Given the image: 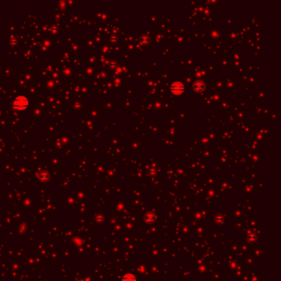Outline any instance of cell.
Returning <instances> with one entry per match:
<instances>
[{"label":"cell","mask_w":281,"mask_h":281,"mask_svg":"<svg viewBox=\"0 0 281 281\" xmlns=\"http://www.w3.org/2000/svg\"><path fill=\"white\" fill-rule=\"evenodd\" d=\"M13 106L14 108H16L17 110H23L28 107L29 101L27 97H24V96H18V97H17L14 99V101L13 102Z\"/></svg>","instance_id":"obj_1"},{"label":"cell","mask_w":281,"mask_h":281,"mask_svg":"<svg viewBox=\"0 0 281 281\" xmlns=\"http://www.w3.org/2000/svg\"><path fill=\"white\" fill-rule=\"evenodd\" d=\"M172 90L173 92H174V93H176V94L182 93V92H183V85L180 84L179 83H174L172 85Z\"/></svg>","instance_id":"obj_2"},{"label":"cell","mask_w":281,"mask_h":281,"mask_svg":"<svg viewBox=\"0 0 281 281\" xmlns=\"http://www.w3.org/2000/svg\"><path fill=\"white\" fill-rule=\"evenodd\" d=\"M194 87H195V89H198V87H199V91H201V90H203V89H204V83H201V82H197V83H195V86H194Z\"/></svg>","instance_id":"obj_3"}]
</instances>
